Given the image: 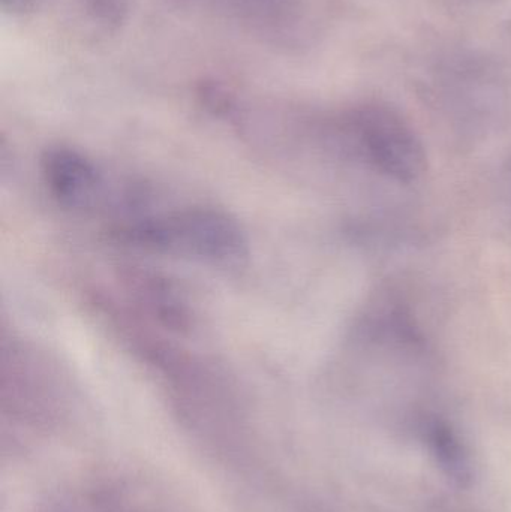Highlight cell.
I'll return each instance as SVG.
<instances>
[{
	"mask_svg": "<svg viewBox=\"0 0 511 512\" xmlns=\"http://www.w3.org/2000/svg\"><path fill=\"white\" fill-rule=\"evenodd\" d=\"M126 239L158 251L179 252L212 262H233L246 255L239 224L215 209H191L149 219L126 228Z\"/></svg>",
	"mask_w": 511,
	"mask_h": 512,
	"instance_id": "obj_1",
	"label": "cell"
},
{
	"mask_svg": "<svg viewBox=\"0 0 511 512\" xmlns=\"http://www.w3.org/2000/svg\"><path fill=\"white\" fill-rule=\"evenodd\" d=\"M348 125L362 155L381 174L404 183L422 176L425 149L398 111L389 105H363L351 114Z\"/></svg>",
	"mask_w": 511,
	"mask_h": 512,
	"instance_id": "obj_2",
	"label": "cell"
},
{
	"mask_svg": "<svg viewBox=\"0 0 511 512\" xmlns=\"http://www.w3.org/2000/svg\"><path fill=\"white\" fill-rule=\"evenodd\" d=\"M42 171L51 194L66 207H89L101 189V176L95 165L66 147L48 150L42 159Z\"/></svg>",
	"mask_w": 511,
	"mask_h": 512,
	"instance_id": "obj_3",
	"label": "cell"
},
{
	"mask_svg": "<svg viewBox=\"0 0 511 512\" xmlns=\"http://www.w3.org/2000/svg\"><path fill=\"white\" fill-rule=\"evenodd\" d=\"M48 512H170L149 495L119 484H98L51 505Z\"/></svg>",
	"mask_w": 511,
	"mask_h": 512,
	"instance_id": "obj_4",
	"label": "cell"
}]
</instances>
